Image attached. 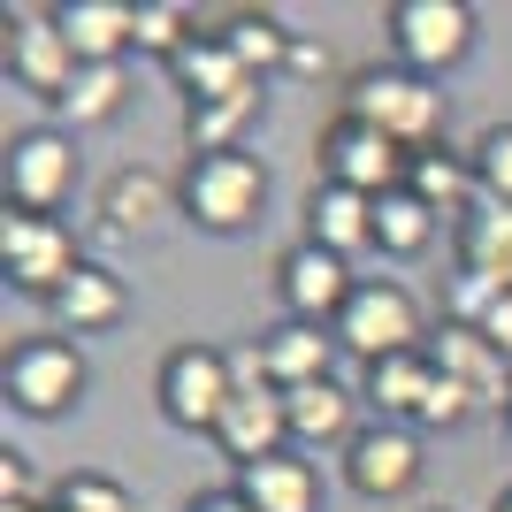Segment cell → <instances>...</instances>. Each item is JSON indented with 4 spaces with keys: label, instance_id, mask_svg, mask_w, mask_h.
I'll return each mask as SVG.
<instances>
[{
    "label": "cell",
    "instance_id": "obj_15",
    "mask_svg": "<svg viewBox=\"0 0 512 512\" xmlns=\"http://www.w3.org/2000/svg\"><path fill=\"white\" fill-rule=\"evenodd\" d=\"M360 406H367V421L421 428V421H428V406H436V360H428V352L375 360V367L360 375Z\"/></svg>",
    "mask_w": 512,
    "mask_h": 512
},
{
    "label": "cell",
    "instance_id": "obj_36",
    "mask_svg": "<svg viewBox=\"0 0 512 512\" xmlns=\"http://www.w3.org/2000/svg\"><path fill=\"white\" fill-rule=\"evenodd\" d=\"M321 69H329V54H321L314 39H299V46H291V69H283V77H321Z\"/></svg>",
    "mask_w": 512,
    "mask_h": 512
},
{
    "label": "cell",
    "instance_id": "obj_9",
    "mask_svg": "<svg viewBox=\"0 0 512 512\" xmlns=\"http://www.w3.org/2000/svg\"><path fill=\"white\" fill-rule=\"evenodd\" d=\"M0 268H8V283H16L23 299H46V306H54V291L85 268V253H77V237H69L62 214H23V207H8V214H0Z\"/></svg>",
    "mask_w": 512,
    "mask_h": 512
},
{
    "label": "cell",
    "instance_id": "obj_7",
    "mask_svg": "<svg viewBox=\"0 0 512 512\" xmlns=\"http://www.w3.org/2000/svg\"><path fill=\"white\" fill-rule=\"evenodd\" d=\"M314 169H321V184H344V192L383 199V192L406 184L413 153L398 146V138H383L375 123H360V115H344V107H337V115L314 130Z\"/></svg>",
    "mask_w": 512,
    "mask_h": 512
},
{
    "label": "cell",
    "instance_id": "obj_40",
    "mask_svg": "<svg viewBox=\"0 0 512 512\" xmlns=\"http://www.w3.org/2000/svg\"><path fill=\"white\" fill-rule=\"evenodd\" d=\"M505 428H512V413H505Z\"/></svg>",
    "mask_w": 512,
    "mask_h": 512
},
{
    "label": "cell",
    "instance_id": "obj_13",
    "mask_svg": "<svg viewBox=\"0 0 512 512\" xmlns=\"http://www.w3.org/2000/svg\"><path fill=\"white\" fill-rule=\"evenodd\" d=\"M360 276H352V260L321 253V245H291L276 260V299H283V321H314V329H337V314L352 306Z\"/></svg>",
    "mask_w": 512,
    "mask_h": 512
},
{
    "label": "cell",
    "instance_id": "obj_17",
    "mask_svg": "<svg viewBox=\"0 0 512 512\" xmlns=\"http://www.w3.org/2000/svg\"><path fill=\"white\" fill-rule=\"evenodd\" d=\"M291 398V451H352V436L367 428V406L360 390H344L337 375L329 383H306V390H283Z\"/></svg>",
    "mask_w": 512,
    "mask_h": 512
},
{
    "label": "cell",
    "instance_id": "obj_26",
    "mask_svg": "<svg viewBox=\"0 0 512 512\" xmlns=\"http://www.w3.org/2000/svg\"><path fill=\"white\" fill-rule=\"evenodd\" d=\"M123 107H130V62H85L69 77V92H62L54 115H62L69 130H107Z\"/></svg>",
    "mask_w": 512,
    "mask_h": 512
},
{
    "label": "cell",
    "instance_id": "obj_1",
    "mask_svg": "<svg viewBox=\"0 0 512 512\" xmlns=\"http://www.w3.org/2000/svg\"><path fill=\"white\" fill-rule=\"evenodd\" d=\"M344 115L375 123L406 153H428V146H444V130H451V92L436 85V77H413V69H398V62H375V69H360V77L344 85Z\"/></svg>",
    "mask_w": 512,
    "mask_h": 512
},
{
    "label": "cell",
    "instance_id": "obj_39",
    "mask_svg": "<svg viewBox=\"0 0 512 512\" xmlns=\"http://www.w3.org/2000/svg\"><path fill=\"white\" fill-rule=\"evenodd\" d=\"M421 512H451V505H421Z\"/></svg>",
    "mask_w": 512,
    "mask_h": 512
},
{
    "label": "cell",
    "instance_id": "obj_12",
    "mask_svg": "<svg viewBox=\"0 0 512 512\" xmlns=\"http://www.w3.org/2000/svg\"><path fill=\"white\" fill-rule=\"evenodd\" d=\"M77 69L85 62H77V46H69V31H62L54 8H8V77H16L31 100L62 107V92H69Z\"/></svg>",
    "mask_w": 512,
    "mask_h": 512
},
{
    "label": "cell",
    "instance_id": "obj_27",
    "mask_svg": "<svg viewBox=\"0 0 512 512\" xmlns=\"http://www.w3.org/2000/svg\"><path fill=\"white\" fill-rule=\"evenodd\" d=\"M260 107H268V85L237 92V100H214V107H184V146L192 153H253L245 130L260 123Z\"/></svg>",
    "mask_w": 512,
    "mask_h": 512
},
{
    "label": "cell",
    "instance_id": "obj_11",
    "mask_svg": "<svg viewBox=\"0 0 512 512\" xmlns=\"http://www.w3.org/2000/svg\"><path fill=\"white\" fill-rule=\"evenodd\" d=\"M428 360H436V375H444V383L474 406V421H482V413H490V421H505V413H512V360L482 337V329L444 321V329L428 337Z\"/></svg>",
    "mask_w": 512,
    "mask_h": 512
},
{
    "label": "cell",
    "instance_id": "obj_19",
    "mask_svg": "<svg viewBox=\"0 0 512 512\" xmlns=\"http://www.w3.org/2000/svg\"><path fill=\"white\" fill-rule=\"evenodd\" d=\"M299 214H306V245H321V253H337V260L375 253V199L367 192H344V184H321L314 176Z\"/></svg>",
    "mask_w": 512,
    "mask_h": 512
},
{
    "label": "cell",
    "instance_id": "obj_24",
    "mask_svg": "<svg viewBox=\"0 0 512 512\" xmlns=\"http://www.w3.org/2000/svg\"><path fill=\"white\" fill-rule=\"evenodd\" d=\"M237 490L253 512H321V467L306 451H276V459L237 474Z\"/></svg>",
    "mask_w": 512,
    "mask_h": 512
},
{
    "label": "cell",
    "instance_id": "obj_33",
    "mask_svg": "<svg viewBox=\"0 0 512 512\" xmlns=\"http://www.w3.org/2000/svg\"><path fill=\"white\" fill-rule=\"evenodd\" d=\"M0 505H46V490H39V474H31L23 451H0Z\"/></svg>",
    "mask_w": 512,
    "mask_h": 512
},
{
    "label": "cell",
    "instance_id": "obj_14",
    "mask_svg": "<svg viewBox=\"0 0 512 512\" xmlns=\"http://www.w3.org/2000/svg\"><path fill=\"white\" fill-rule=\"evenodd\" d=\"M214 451H222L237 474L260 467V459H276V451H291V398H283L276 383H237L230 413L214 421Z\"/></svg>",
    "mask_w": 512,
    "mask_h": 512
},
{
    "label": "cell",
    "instance_id": "obj_32",
    "mask_svg": "<svg viewBox=\"0 0 512 512\" xmlns=\"http://www.w3.org/2000/svg\"><path fill=\"white\" fill-rule=\"evenodd\" d=\"M467 161H474L482 199H490V207H512V123H490V130L467 146Z\"/></svg>",
    "mask_w": 512,
    "mask_h": 512
},
{
    "label": "cell",
    "instance_id": "obj_10",
    "mask_svg": "<svg viewBox=\"0 0 512 512\" xmlns=\"http://www.w3.org/2000/svg\"><path fill=\"white\" fill-rule=\"evenodd\" d=\"M428 474V436L421 428H390V421H367L344 451V490L367 497V505H398V497L421 490Z\"/></svg>",
    "mask_w": 512,
    "mask_h": 512
},
{
    "label": "cell",
    "instance_id": "obj_2",
    "mask_svg": "<svg viewBox=\"0 0 512 512\" xmlns=\"http://www.w3.org/2000/svg\"><path fill=\"white\" fill-rule=\"evenodd\" d=\"M184 222L207 237H245L268 214V161L260 153H192L176 176Z\"/></svg>",
    "mask_w": 512,
    "mask_h": 512
},
{
    "label": "cell",
    "instance_id": "obj_28",
    "mask_svg": "<svg viewBox=\"0 0 512 512\" xmlns=\"http://www.w3.org/2000/svg\"><path fill=\"white\" fill-rule=\"evenodd\" d=\"M459 268L482 283H497V291H512V207H482L459 222Z\"/></svg>",
    "mask_w": 512,
    "mask_h": 512
},
{
    "label": "cell",
    "instance_id": "obj_21",
    "mask_svg": "<svg viewBox=\"0 0 512 512\" xmlns=\"http://www.w3.org/2000/svg\"><path fill=\"white\" fill-rule=\"evenodd\" d=\"M77 62H130L138 54V0H62L54 8Z\"/></svg>",
    "mask_w": 512,
    "mask_h": 512
},
{
    "label": "cell",
    "instance_id": "obj_38",
    "mask_svg": "<svg viewBox=\"0 0 512 512\" xmlns=\"http://www.w3.org/2000/svg\"><path fill=\"white\" fill-rule=\"evenodd\" d=\"M0 512H46V505H0Z\"/></svg>",
    "mask_w": 512,
    "mask_h": 512
},
{
    "label": "cell",
    "instance_id": "obj_22",
    "mask_svg": "<svg viewBox=\"0 0 512 512\" xmlns=\"http://www.w3.org/2000/svg\"><path fill=\"white\" fill-rule=\"evenodd\" d=\"M406 192L421 199L428 214H444V222H467V214L482 207L474 161H467V153H451V146H428V153H413V169H406Z\"/></svg>",
    "mask_w": 512,
    "mask_h": 512
},
{
    "label": "cell",
    "instance_id": "obj_5",
    "mask_svg": "<svg viewBox=\"0 0 512 512\" xmlns=\"http://www.w3.org/2000/svg\"><path fill=\"white\" fill-rule=\"evenodd\" d=\"M230 398H237V352L199 344V337L176 344L169 360H161V375H153V406L184 436H214V421L230 413Z\"/></svg>",
    "mask_w": 512,
    "mask_h": 512
},
{
    "label": "cell",
    "instance_id": "obj_20",
    "mask_svg": "<svg viewBox=\"0 0 512 512\" xmlns=\"http://www.w3.org/2000/svg\"><path fill=\"white\" fill-rule=\"evenodd\" d=\"M123 314H130V283L115 268H100V260H85L54 291V329L62 337H107V329H123Z\"/></svg>",
    "mask_w": 512,
    "mask_h": 512
},
{
    "label": "cell",
    "instance_id": "obj_3",
    "mask_svg": "<svg viewBox=\"0 0 512 512\" xmlns=\"http://www.w3.org/2000/svg\"><path fill=\"white\" fill-rule=\"evenodd\" d=\"M85 390H92V360H85V344H69L62 329L8 344L0 398H8L23 421H69V413L85 406Z\"/></svg>",
    "mask_w": 512,
    "mask_h": 512
},
{
    "label": "cell",
    "instance_id": "obj_23",
    "mask_svg": "<svg viewBox=\"0 0 512 512\" xmlns=\"http://www.w3.org/2000/svg\"><path fill=\"white\" fill-rule=\"evenodd\" d=\"M169 85L184 92V107H214V100H237V92H253L260 77H245V69H237V54L214 39V31H199V39L169 62Z\"/></svg>",
    "mask_w": 512,
    "mask_h": 512
},
{
    "label": "cell",
    "instance_id": "obj_34",
    "mask_svg": "<svg viewBox=\"0 0 512 512\" xmlns=\"http://www.w3.org/2000/svg\"><path fill=\"white\" fill-rule=\"evenodd\" d=\"M482 337H490L497 352H505V360H512V291H497V306H490V314H482Z\"/></svg>",
    "mask_w": 512,
    "mask_h": 512
},
{
    "label": "cell",
    "instance_id": "obj_29",
    "mask_svg": "<svg viewBox=\"0 0 512 512\" xmlns=\"http://www.w3.org/2000/svg\"><path fill=\"white\" fill-rule=\"evenodd\" d=\"M436 230H444V214H428L406 184L375 199V253L383 260H421L428 245H436Z\"/></svg>",
    "mask_w": 512,
    "mask_h": 512
},
{
    "label": "cell",
    "instance_id": "obj_18",
    "mask_svg": "<svg viewBox=\"0 0 512 512\" xmlns=\"http://www.w3.org/2000/svg\"><path fill=\"white\" fill-rule=\"evenodd\" d=\"M169 214H184V199H176V176H161V169H115L100 184V230L107 237H153Z\"/></svg>",
    "mask_w": 512,
    "mask_h": 512
},
{
    "label": "cell",
    "instance_id": "obj_6",
    "mask_svg": "<svg viewBox=\"0 0 512 512\" xmlns=\"http://www.w3.org/2000/svg\"><path fill=\"white\" fill-rule=\"evenodd\" d=\"M337 344L360 367L398 360V352H428V314H421V299H413L398 276H360L352 306L337 314Z\"/></svg>",
    "mask_w": 512,
    "mask_h": 512
},
{
    "label": "cell",
    "instance_id": "obj_4",
    "mask_svg": "<svg viewBox=\"0 0 512 512\" xmlns=\"http://www.w3.org/2000/svg\"><path fill=\"white\" fill-rule=\"evenodd\" d=\"M383 31H390V62L444 85L451 69H467L474 39H482V16L467 0H390Z\"/></svg>",
    "mask_w": 512,
    "mask_h": 512
},
{
    "label": "cell",
    "instance_id": "obj_37",
    "mask_svg": "<svg viewBox=\"0 0 512 512\" xmlns=\"http://www.w3.org/2000/svg\"><path fill=\"white\" fill-rule=\"evenodd\" d=\"M490 512H512V482H505V490H497V497H490Z\"/></svg>",
    "mask_w": 512,
    "mask_h": 512
},
{
    "label": "cell",
    "instance_id": "obj_8",
    "mask_svg": "<svg viewBox=\"0 0 512 512\" xmlns=\"http://www.w3.org/2000/svg\"><path fill=\"white\" fill-rule=\"evenodd\" d=\"M77 176H85V153H77V130L39 123L8 138V207L23 214H62L77 199Z\"/></svg>",
    "mask_w": 512,
    "mask_h": 512
},
{
    "label": "cell",
    "instance_id": "obj_16",
    "mask_svg": "<svg viewBox=\"0 0 512 512\" xmlns=\"http://www.w3.org/2000/svg\"><path fill=\"white\" fill-rule=\"evenodd\" d=\"M344 344L337 329H314V321H268L253 337V360L260 375L276 390H306V383H329V360H337Z\"/></svg>",
    "mask_w": 512,
    "mask_h": 512
},
{
    "label": "cell",
    "instance_id": "obj_35",
    "mask_svg": "<svg viewBox=\"0 0 512 512\" xmlns=\"http://www.w3.org/2000/svg\"><path fill=\"white\" fill-rule=\"evenodd\" d=\"M184 512H253V505H245V490L230 482V490H199V497H184Z\"/></svg>",
    "mask_w": 512,
    "mask_h": 512
},
{
    "label": "cell",
    "instance_id": "obj_25",
    "mask_svg": "<svg viewBox=\"0 0 512 512\" xmlns=\"http://www.w3.org/2000/svg\"><path fill=\"white\" fill-rule=\"evenodd\" d=\"M214 39L237 54V69L245 77H283L291 69V46H299V31H283V16H268V8H237V16H222V31Z\"/></svg>",
    "mask_w": 512,
    "mask_h": 512
},
{
    "label": "cell",
    "instance_id": "obj_31",
    "mask_svg": "<svg viewBox=\"0 0 512 512\" xmlns=\"http://www.w3.org/2000/svg\"><path fill=\"white\" fill-rule=\"evenodd\" d=\"M46 512H130V490L115 474H100V467H77V474H62V482L46 490Z\"/></svg>",
    "mask_w": 512,
    "mask_h": 512
},
{
    "label": "cell",
    "instance_id": "obj_30",
    "mask_svg": "<svg viewBox=\"0 0 512 512\" xmlns=\"http://www.w3.org/2000/svg\"><path fill=\"white\" fill-rule=\"evenodd\" d=\"M199 31H207V23H199V8H184V0H138V54H153L161 69H169Z\"/></svg>",
    "mask_w": 512,
    "mask_h": 512
}]
</instances>
